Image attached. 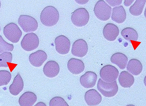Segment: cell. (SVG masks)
<instances>
[{
	"mask_svg": "<svg viewBox=\"0 0 146 106\" xmlns=\"http://www.w3.org/2000/svg\"><path fill=\"white\" fill-rule=\"evenodd\" d=\"M90 15L87 9L84 8H78L72 13L71 20L73 23L78 27L84 26L88 23Z\"/></svg>",
	"mask_w": 146,
	"mask_h": 106,
	"instance_id": "obj_5",
	"label": "cell"
},
{
	"mask_svg": "<svg viewBox=\"0 0 146 106\" xmlns=\"http://www.w3.org/2000/svg\"><path fill=\"white\" fill-rule=\"evenodd\" d=\"M36 95L31 92L24 93L20 97L19 102L21 106H33L36 101Z\"/></svg>",
	"mask_w": 146,
	"mask_h": 106,
	"instance_id": "obj_17",
	"label": "cell"
},
{
	"mask_svg": "<svg viewBox=\"0 0 146 106\" xmlns=\"http://www.w3.org/2000/svg\"><path fill=\"white\" fill-rule=\"evenodd\" d=\"M3 33L9 41L14 43H18L22 35L21 30L17 24L13 23L8 24L4 27Z\"/></svg>",
	"mask_w": 146,
	"mask_h": 106,
	"instance_id": "obj_4",
	"label": "cell"
},
{
	"mask_svg": "<svg viewBox=\"0 0 146 106\" xmlns=\"http://www.w3.org/2000/svg\"><path fill=\"white\" fill-rule=\"evenodd\" d=\"M111 61L121 69H124L127 66L128 58L123 53H117L112 55L110 59Z\"/></svg>",
	"mask_w": 146,
	"mask_h": 106,
	"instance_id": "obj_21",
	"label": "cell"
},
{
	"mask_svg": "<svg viewBox=\"0 0 146 106\" xmlns=\"http://www.w3.org/2000/svg\"><path fill=\"white\" fill-rule=\"evenodd\" d=\"M98 90L104 97H111L117 93L118 87L116 81L112 82H106L100 78L97 85Z\"/></svg>",
	"mask_w": 146,
	"mask_h": 106,
	"instance_id": "obj_2",
	"label": "cell"
},
{
	"mask_svg": "<svg viewBox=\"0 0 146 106\" xmlns=\"http://www.w3.org/2000/svg\"><path fill=\"white\" fill-rule=\"evenodd\" d=\"M55 49L61 54H66L70 51V42L69 39L64 35L57 37L54 40Z\"/></svg>",
	"mask_w": 146,
	"mask_h": 106,
	"instance_id": "obj_9",
	"label": "cell"
},
{
	"mask_svg": "<svg viewBox=\"0 0 146 106\" xmlns=\"http://www.w3.org/2000/svg\"><path fill=\"white\" fill-rule=\"evenodd\" d=\"M47 58L46 52L42 50H38L29 55V60L33 66L38 67L42 66Z\"/></svg>",
	"mask_w": 146,
	"mask_h": 106,
	"instance_id": "obj_11",
	"label": "cell"
},
{
	"mask_svg": "<svg viewBox=\"0 0 146 106\" xmlns=\"http://www.w3.org/2000/svg\"><path fill=\"white\" fill-rule=\"evenodd\" d=\"M112 8L104 1H98L95 4L94 12L95 16L101 21H106L111 15Z\"/></svg>",
	"mask_w": 146,
	"mask_h": 106,
	"instance_id": "obj_3",
	"label": "cell"
},
{
	"mask_svg": "<svg viewBox=\"0 0 146 106\" xmlns=\"http://www.w3.org/2000/svg\"><path fill=\"white\" fill-rule=\"evenodd\" d=\"M24 84L21 75L18 73L15 77L12 83L10 86L9 92L14 95H17L23 90Z\"/></svg>",
	"mask_w": 146,
	"mask_h": 106,
	"instance_id": "obj_18",
	"label": "cell"
},
{
	"mask_svg": "<svg viewBox=\"0 0 146 106\" xmlns=\"http://www.w3.org/2000/svg\"><path fill=\"white\" fill-rule=\"evenodd\" d=\"M67 67L69 71L74 74H79L83 72L85 69L84 63L81 60L72 58L69 61Z\"/></svg>",
	"mask_w": 146,
	"mask_h": 106,
	"instance_id": "obj_16",
	"label": "cell"
},
{
	"mask_svg": "<svg viewBox=\"0 0 146 106\" xmlns=\"http://www.w3.org/2000/svg\"><path fill=\"white\" fill-rule=\"evenodd\" d=\"M126 106H135L133 105H129Z\"/></svg>",
	"mask_w": 146,
	"mask_h": 106,
	"instance_id": "obj_32",
	"label": "cell"
},
{
	"mask_svg": "<svg viewBox=\"0 0 146 106\" xmlns=\"http://www.w3.org/2000/svg\"><path fill=\"white\" fill-rule=\"evenodd\" d=\"M126 18V13L123 6L116 7L113 8L111 16L113 21L120 24L124 22Z\"/></svg>",
	"mask_w": 146,
	"mask_h": 106,
	"instance_id": "obj_19",
	"label": "cell"
},
{
	"mask_svg": "<svg viewBox=\"0 0 146 106\" xmlns=\"http://www.w3.org/2000/svg\"><path fill=\"white\" fill-rule=\"evenodd\" d=\"M59 13L55 7L48 6L45 7L40 15V21L44 26L52 27L56 25L59 21Z\"/></svg>",
	"mask_w": 146,
	"mask_h": 106,
	"instance_id": "obj_1",
	"label": "cell"
},
{
	"mask_svg": "<svg viewBox=\"0 0 146 106\" xmlns=\"http://www.w3.org/2000/svg\"><path fill=\"white\" fill-rule=\"evenodd\" d=\"M1 27H0V32H1Z\"/></svg>",
	"mask_w": 146,
	"mask_h": 106,
	"instance_id": "obj_34",
	"label": "cell"
},
{
	"mask_svg": "<svg viewBox=\"0 0 146 106\" xmlns=\"http://www.w3.org/2000/svg\"><path fill=\"white\" fill-rule=\"evenodd\" d=\"M49 106H69L65 100L61 97H56L50 100Z\"/></svg>",
	"mask_w": 146,
	"mask_h": 106,
	"instance_id": "obj_28",
	"label": "cell"
},
{
	"mask_svg": "<svg viewBox=\"0 0 146 106\" xmlns=\"http://www.w3.org/2000/svg\"><path fill=\"white\" fill-rule=\"evenodd\" d=\"M14 48L13 45L5 41L2 36L0 35V53L6 51H12Z\"/></svg>",
	"mask_w": 146,
	"mask_h": 106,
	"instance_id": "obj_27",
	"label": "cell"
},
{
	"mask_svg": "<svg viewBox=\"0 0 146 106\" xmlns=\"http://www.w3.org/2000/svg\"><path fill=\"white\" fill-rule=\"evenodd\" d=\"M100 76L105 82H112L117 80L119 75L118 69L110 65H105L100 71Z\"/></svg>",
	"mask_w": 146,
	"mask_h": 106,
	"instance_id": "obj_8",
	"label": "cell"
},
{
	"mask_svg": "<svg viewBox=\"0 0 146 106\" xmlns=\"http://www.w3.org/2000/svg\"><path fill=\"white\" fill-rule=\"evenodd\" d=\"M97 75L92 71H88L82 76L80 78V83L86 88L93 87L97 81Z\"/></svg>",
	"mask_w": 146,
	"mask_h": 106,
	"instance_id": "obj_12",
	"label": "cell"
},
{
	"mask_svg": "<svg viewBox=\"0 0 146 106\" xmlns=\"http://www.w3.org/2000/svg\"><path fill=\"white\" fill-rule=\"evenodd\" d=\"M118 27L113 23H109L105 25L103 30L104 38L109 41H113L116 39L119 34Z\"/></svg>",
	"mask_w": 146,
	"mask_h": 106,
	"instance_id": "obj_14",
	"label": "cell"
},
{
	"mask_svg": "<svg viewBox=\"0 0 146 106\" xmlns=\"http://www.w3.org/2000/svg\"><path fill=\"white\" fill-rule=\"evenodd\" d=\"M1 1H0V9H1Z\"/></svg>",
	"mask_w": 146,
	"mask_h": 106,
	"instance_id": "obj_33",
	"label": "cell"
},
{
	"mask_svg": "<svg viewBox=\"0 0 146 106\" xmlns=\"http://www.w3.org/2000/svg\"><path fill=\"white\" fill-rule=\"evenodd\" d=\"M111 6L115 7L121 4L122 1H106Z\"/></svg>",
	"mask_w": 146,
	"mask_h": 106,
	"instance_id": "obj_29",
	"label": "cell"
},
{
	"mask_svg": "<svg viewBox=\"0 0 146 106\" xmlns=\"http://www.w3.org/2000/svg\"><path fill=\"white\" fill-rule=\"evenodd\" d=\"M146 3L145 0H137L129 8V11L133 16H138L143 12Z\"/></svg>",
	"mask_w": 146,
	"mask_h": 106,
	"instance_id": "obj_23",
	"label": "cell"
},
{
	"mask_svg": "<svg viewBox=\"0 0 146 106\" xmlns=\"http://www.w3.org/2000/svg\"><path fill=\"white\" fill-rule=\"evenodd\" d=\"M18 23L23 31L27 33L36 31L38 27L36 19L27 15H21L18 19Z\"/></svg>",
	"mask_w": 146,
	"mask_h": 106,
	"instance_id": "obj_6",
	"label": "cell"
},
{
	"mask_svg": "<svg viewBox=\"0 0 146 106\" xmlns=\"http://www.w3.org/2000/svg\"><path fill=\"white\" fill-rule=\"evenodd\" d=\"M134 1H124V5L126 7H129L131 5Z\"/></svg>",
	"mask_w": 146,
	"mask_h": 106,
	"instance_id": "obj_30",
	"label": "cell"
},
{
	"mask_svg": "<svg viewBox=\"0 0 146 106\" xmlns=\"http://www.w3.org/2000/svg\"><path fill=\"white\" fill-rule=\"evenodd\" d=\"M12 59V54L9 52H4L0 54V67H8L7 63H11Z\"/></svg>",
	"mask_w": 146,
	"mask_h": 106,
	"instance_id": "obj_25",
	"label": "cell"
},
{
	"mask_svg": "<svg viewBox=\"0 0 146 106\" xmlns=\"http://www.w3.org/2000/svg\"><path fill=\"white\" fill-rule=\"evenodd\" d=\"M86 102L89 106H96L102 102L101 95L95 89H90L84 95Z\"/></svg>",
	"mask_w": 146,
	"mask_h": 106,
	"instance_id": "obj_13",
	"label": "cell"
},
{
	"mask_svg": "<svg viewBox=\"0 0 146 106\" xmlns=\"http://www.w3.org/2000/svg\"><path fill=\"white\" fill-rule=\"evenodd\" d=\"M88 51V44L85 40L82 39H78L73 43L71 52L75 56L82 57L87 54Z\"/></svg>",
	"mask_w": 146,
	"mask_h": 106,
	"instance_id": "obj_10",
	"label": "cell"
},
{
	"mask_svg": "<svg viewBox=\"0 0 146 106\" xmlns=\"http://www.w3.org/2000/svg\"><path fill=\"white\" fill-rule=\"evenodd\" d=\"M12 77L11 73L7 70H0V86L7 85Z\"/></svg>",
	"mask_w": 146,
	"mask_h": 106,
	"instance_id": "obj_26",
	"label": "cell"
},
{
	"mask_svg": "<svg viewBox=\"0 0 146 106\" xmlns=\"http://www.w3.org/2000/svg\"><path fill=\"white\" fill-rule=\"evenodd\" d=\"M122 36L127 41L131 42L130 40L136 41L138 38V34L134 29L127 27L124 29L121 32Z\"/></svg>",
	"mask_w": 146,
	"mask_h": 106,
	"instance_id": "obj_24",
	"label": "cell"
},
{
	"mask_svg": "<svg viewBox=\"0 0 146 106\" xmlns=\"http://www.w3.org/2000/svg\"><path fill=\"white\" fill-rule=\"evenodd\" d=\"M60 68L58 63L54 61H49L45 64L43 69L44 74L49 78H53L58 74Z\"/></svg>",
	"mask_w": 146,
	"mask_h": 106,
	"instance_id": "obj_15",
	"label": "cell"
},
{
	"mask_svg": "<svg viewBox=\"0 0 146 106\" xmlns=\"http://www.w3.org/2000/svg\"><path fill=\"white\" fill-rule=\"evenodd\" d=\"M34 106H47L46 104L43 102H40Z\"/></svg>",
	"mask_w": 146,
	"mask_h": 106,
	"instance_id": "obj_31",
	"label": "cell"
},
{
	"mask_svg": "<svg viewBox=\"0 0 146 106\" xmlns=\"http://www.w3.org/2000/svg\"><path fill=\"white\" fill-rule=\"evenodd\" d=\"M118 80L119 84L124 88H129L134 83L135 79L133 76L125 71L120 73Z\"/></svg>",
	"mask_w": 146,
	"mask_h": 106,
	"instance_id": "obj_20",
	"label": "cell"
},
{
	"mask_svg": "<svg viewBox=\"0 0 146 106\" xmlns=\"http://www.w3.org/2000/svg\"><path fill=\"white\" fill-rule=\"evenodd\" d=\"M39 43V39L37 35L34 33H31L25 35L21 45L25 51H31L38 48Z\"/></svg>",
	"mask_w": 146,
	"mask_h": 106,
	"instance_id": "obj_7",
	"label": "cell"
},
{
	"mask_svg": "<svg viewBox=\"0 0 146 106\" xmlns=\"http://www.w3.org/2000/svg\"><path fill=\"white\" fill-rule=\"evenodd\" d=\"M127 69L131 73L135 75H137L142 72L143 67L139 60L133 59L129 61Z\"/></svg>",
	"mask_w": 146,
	"mask_h": 106,
	"instance_id": "obj_22",
	"label": "cell"
}]
</instances>
